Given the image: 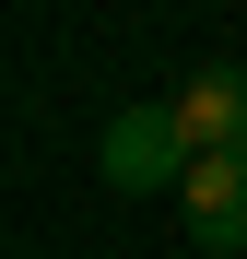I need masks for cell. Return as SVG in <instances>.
<instances>
[{
  "label": "cell",
  "instance_id": "obj_1",
  "mask_svg": "<svg viewBox=\"0 0 247 259\" xmlns=\"http://www.w3.org/2000/svg\"><path fill=\"white\" fill-rule=\"evenodd\" d=\"M188 130H177V106H118L106 130H94V177L118 189V200H153V189H188Z\"/></svg>",
  "mask_w": 247,
  "mask_h": 259
},
{
  "label": "cell",
  "instance_id": "obj_3",
  "mask_svg": "<svg viewBox=\"0 0 247 259\" xmlns=\"http://www.w3.org/2000/svg\"><path fill=\"white\" fill-rule=\"evenodd\" d=\"M165 106H177L188 153H247V59H200Z\"/></svg>",
  "mask_w": 247,
  "mask_h": 259
},
{
  "label": "cell",
  "instance_id": "obj_2",
  "mask_svg": "<svg viewBox=\"0 0 247 259\" xmlns=\"http://www.w3.org/2000/svg\"><path fill=\"white\" fill-rule=\"evenodd\" d=\"M177 224H188L200 259H235V247H247V153H200V165H188Z\"/></svg>",
  "mask_w": 247,
  "mask_h": 259
}]
</instances>
